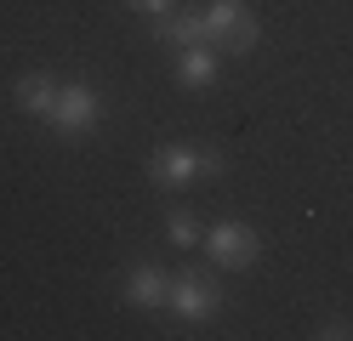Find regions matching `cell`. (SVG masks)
Returning a JSON list of instances; mask_svg holds the SVG:
<instances>
[{
    "instance_id": "cell-1",
    "label": "cell",
    "mask_w": 353,
    "mask_h": 341,
    "mask_svg": "<svg viewBox=\"0 0 353 341\" xmlns=\"http://www.w3.org/2000/svg\"><path fill=\"white\" fill-rule=\"evenodd\" d=\"M223 165H228V159L216 154V148H205V143H165V148H154L148 176L160 182V188H188V182L216 176Z\"/></svg>"
},
{
    "instance_id": "cell-2",
    "label": "cell",
    "mask_w": 353,
    "mask_h": 341,
    "mask_svg": "<svg viewBox=\"0 0 353 341\" xmlns=\"http://www.w3.org/2000/svg\"><path fill=\"white\" fill-rule=\"evenodd\" d=\"M200 245L211 250V262L223 267V273H245V267L262 262V239H256V227H251V222H234V216H223Z\"/></svg>"
},
{
    "instance_id": "cell-3",
    "label": "cell",
    "mask_w": 353,
    "mask_h": 341,
    "mask_svg": "<svg viewBox=\"0 0 353 341\" xmlns=\"http://www.w3.org/2000/svg\"><path fill=\"white\" fill-rule=\"evenodd\" d=\"M205 29H211V40H223V52H234V57H245L262 40V23H256V12L245 6V0H211L205 6Z\"/></svg>"
},
{
    "instance_id": "cell-4",
    "label": "cell",
    "mask_w": 353,
    "mask_h": 341,
    "mask_svg": "<svg viewBox=\"0 0 353 341\" xmlns=\"http://www.w3.org/2000/svg\"><path fill=\"white\" fill-rule=\"evenodd\" d=\"M97 120H103V97L92 85H57V108L46 120L57 136H69V143H74V136H92Z\"/></svg>"
},
{
    "instance_id": "cell-5",
    "label": "cell",
    "mask_w": 353,
    "mask_h": 341,
    "mask_svg": "<svg viewBox=\"0 0 353 341\" xmlns=\"http://www.w3.org/2000/svg\"><path fill=\"white\" fill-rule=\"evenodd\" d=\"M165 307H171L176 318H188V324H200V318L223 313V285H216L211 273H176V279H171V296H165Z\"/></svg>"
},
{
    "instance_id": "cell-6",
    "label": "cell",
    "mask_w": 353,
    "mask_h": 341,
    "mask_svg": "<svg viewBox=\"0 0 353 341\" xmlns=\"http://www.w3.org/2000/svg\"><path fill=\"white\" fill-rule=\"evenodd\" d=\"M125 302L131 307H165V296H171V273L160 267V262H137L125 273Z\"/></svg>"
},
{
    "instance_id": "cell-7",
    "label": "cell",
    "mask_w": 353,
    "mask_h": 341,
    "mask_svg": "<svg viewBox=\"0 0 353 341\" xmlns=\"http://www.w3.org/2000/svg\"><path fill=\"white\" fill-rule=\"evenodd\" d=\"M154 40L183 52V45H211V29H205V12H171L154 23Z\"/></svg>"
},
{
    "instance_id": "cell-8",
    "label": "cell",
    "mask_w": 353,
    "mask_h": 341,
    "mask_svg": "<svg viewBox=\"0 0 353 341\" xmlns=\"http://www.w3.org/2000/svg\"><path fill=\"white\" fill-rule=\"evenodd\" d=\"M12 97H17V114H29V120H52V108H57V80L23 74V80L12 85Z\"/></svg>"
},
{
    "instance_id": "cell-9",
    "label": "cell",
    "mask_w": 353,
    "mask_h": 341,
    "mask_svg": "<svg viewBox=\"0 0 353 341\" xmlns=\"http://www.w3.org/2000/svg\"><path fill=\"white\" fill-rule=\"evenodd\" d=\"M171 68H176V80H183V85H211L216 68H223V57H216L211 45H183V52L171 57Z\"/></svg>"
},
{
    "instance_id": "cell-10",
    "label": "cell",
    "mask_w": 353,
    "mask_h": 341,
    "mask_svg": "<svg viewBox=\"0 0 353 341\" xmlns=\"http://www.w3.org/2000/svg\"><path fill=\"white\" fill-rule=\"evenodd\" d=\"M165 239H171L176 250H194L205 234H200V222H194L188 211H171V216H165Z\"/></svg>"
},
{
    "instance_id": "cell-11",
    "label": "cell",
    "mask_w": 353,
    "mask_h": 341,
    "mask_svg": "<svg viewBox=\"0 0 353 341\" xmlns=\"http://www.w3.org/2000/svg\"><path fill=\"white\" fill-rule=\"evenodd\" d=\"M125 6H131V12H143L148 23H160V17H171V12H176V0H125Z\"/></svg>"
},
{
    "instance_id": "cell-12",
    "label": "cell",
    "mask_w": 353,
    "mask_h": 341,
    "mask_svg": "<svg viewBox=\"0 0 353 341\" xmlns=\"http://www.w3.org/2000/svg\"><path fill=\"white\" fill-rule=\"evenodd\" d=\"M319 335H325V341H347V335H353V324H347V318H330Z\"/></svg>"
}]
</instances>
